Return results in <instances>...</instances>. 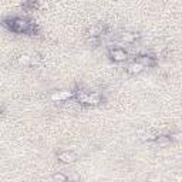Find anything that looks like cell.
Instances as JSON below:
<instances>
[{
  "label": "cell",
  "instance_id": "cell-1",
  "mask_svg": "<svg viewBox=\"0 0 182 182\" xmlns=\"http://www.w3.org/2000/svg\"><path fill=\"white\" fill-rule=\"evenodd\" d=\"M111 56H113V58L117 60V61H121V60H125V58H127V53L121 49H114L111 51Z\"/></svg>",
  "mask_w": 182,
  "mask_h": 182
},
{
  "label": "cell",
  "instance_id": "cell-3",
  "mask_svg": "<svg viewBox=\"0 0 182 182\" xmlns=\"http://www.w3.org/2000/svg\"><path fill=\"white\" fill-rule=\"evenodd\" d=\"M142 68H144V67L141 66L139 63H134V64L130 66V71H133V73H139Z\"/></svg>",
  "mask_w": 182,
  "mask_h": 182
},
{
  "label": "cell",
  "instance_id": "cell-2",
  "mask_svg": "<svg viewBox=\"0 0 182 182\" xmlns=\"http://www.w3.org/2000/svg\"><path fill=\"white\" fill-rule=\"evenodd\" d=\"M60 158H61V161H66V162H70V161H74V155L73 154H68V152H64V154H61L60 155Z\"/></svg>",
  "mask_w": 182,
  "mask_h": 182
},
{
  "label": "cell",
  "instance_id": "cell-4",
  "mask_svg": "<svg viewBox=\"0 0 182 182\" xmlns=\"http://www.w3.org/2000/svg\"><path fill=\"white\" fill-rule=\"evenodd\" d=\"M54 181H57V182H67V177H66V175H61V174H57V175H54Z\"/></svg>",
  "mask_w": 182,
  "mask_h": 182
}]
</instances>
